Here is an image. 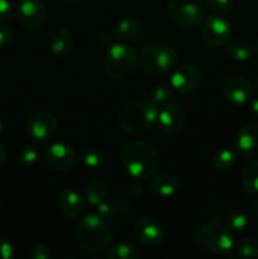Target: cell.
Returning <instances> with one entry per match:
<instances>
[{
    "instance_id": "1",
    "label": "cell",
    "mask_w": 258,
    "mask_h": 259,
    "mask_svg": "<svg viewBox=\"0 0 258 259\" xmlns=\"http://www.w3.org/2000/svg\"><path fill=\"white\" fill-rule=\"evenodd\" d=\"M120 161L133 179L144 181L153 176L159 167V154L142 141H129L120 151Z\"/></svg>"
},
{
    "instance_id": "2",
    "label": "cell",
    "mask_w": 258,
    "mask_h": 259,
    "mask_svg": "<svg viewBox=\"0 0 258 259\" xmlns=\"http://www.w3.org/2000/svg\"><path fill=\"white\" fill-rule=\"evenodd\" d=\"M76 238L81 249L96 254L109 247L113 232L108 222L98 214H89L80 219L76 230Z\"/></svg>"
},
{
    "instance_id": "3",
    "label": "cell",
    "mask_w": 258,
    "mask_h": 259,
    "mask_svg": "<svg viewBox=\"0 0 258 259\" xmlns=\"http://www.w3.org/2000/svg\"><path fill=\"white\" fill-rule=\"evenodd\" d=\"M158 118V108L149 100L136 99L123 105L118 115L120 128L129 134H138L151 128Z\"/></svg>"
},
{
    "instance_id": "4",
    "label": "cell",
    "mask_w": 258,
    "mask_h": 259,
    "mask_svg": "<svg viewBox=\"0 0 258 259\" xmlns=\"http://www.w3.org/2000/svg\"><path fill=\"white\" fill-rule=\"evenodd\" d=\"M139 65L152 76H163L172 72L179 62V55L169 46L149 42L139 52Z\"/></svg>"
},
{
    "instance_id": "5",
    "label": "cell",
    "mask_w": 258,
    "mask_h": 259,
    "mask_svg": "<svg viewBox=\"0 0 258 259\" xmlns=\"http://www.w3.org/2000/svg\"><path fill=\"white\" fill-rule=\"evenodd\" d=\"M137 62L138 56L131 46L125 43H113L106 51L104 70L113 80H123L133 72Z\"/></svg>"
},
{
    "instance_id": "6",
    "label": "cell",
    "mask_w": 258,
    "mask_h": 259,
    "mask_svg": "<svg viewBox=\"0 0 258 259\" xmlns=\"http://www.w3.org/2000/svg\"><path fill=\"white\" fill-rule=\"evenodd\" d=\"M196 239L202 247L219 255H229L235 248L232 230L218 223L200 225L196 232Z\"/></svg>"
},
{
    "instance_id": "7",
    "label": "cell",
    "mask_w": 258,
    "mask_h": 259,
    "mask_svg": "<svg viewBox=\"0 0 258 259\" xmlns=\"http://www.w3.org/2000/svg\"><path fill=\"white\" fill-rule=\"evenodd\" d=\"M167 14L182 29H195L205 19L206 7L202 0H168Z\"/></svg>"
},
{
    "instance_id": "8",
    "label": "cell",
    "mask_w": 258,
    "mask_h": 259,
    "mask_svg": "<svg viewBox=\"0 0 258 259\" xmlns=\"http://www.w3.org/2000/svg\"><path fill=\"white\" fill-rule=\"evenodd\" d=\"M201 34L202 39L209 45L210 47H220L224 46L232 35V25L219 14L210 15L205 18L201 23Z\"/></svg>"
},
{
    "instance_id": "9",
    "label": "cell",
    "mask_w": 258,
    "mask_h": 259,
    "mask_svg": "<svg viewBox=\"0 0 258 259\" xmlns=\"http://www.w3.org/2000/svg\"><path fill=\"white\" fill-rule=\"evenodd\" d=\"M45 161L53 171H70L76 162V152L71 144L65 142H55L46 148Z\"/></svg>"
},
{
    "instance_id": "10",
    "label": "cell",
    "mask_w": 258,
    "mask_h": 259,
    "mask_svg": "<svg viewBox=\"0 0 258 259\" xmlns=\"http://www.w3.org/2000/svg\"><path fill=\"white\" fill-rule=\"evenodd\" d=\"M17 18L24 29L37 30L46 20V5L42 0H20Z\"/></svg>"
},
{
    "instance_id": "11",
    "label": "cell",
    "mask_w": 258,
    "mask_h": 259,
    "mask_svg": "<svg viewBox=\"0 0 258 259\" xmlns=\"http://www.w3.org/2000/svg\"><path fill=\"white\" fill-rule=\"evenodd\" d=\"M252 85L245 78L240 76L228 77L223 83V95L227 103L233 106H244L249 104L253 99Z\"/></svg>"
},
{
    "instance_id": "12",
    "label": "cell",
    "mask_w": 258,
    "mask_h": 259,
    "mask_svg": "<svg viewBox=\"0 0 258 259\" xmlns=\"http://www.w3.org/2000/svg\"><path fill=\"white\" fill-rule=\"evenodd\" d=\"M201 82V72L194 65H182L172 71L169 86L182 95L191 94Z\"/></svg>"
},
{
    "instance_id": "13",
    "label": "cell",
    "mask_w": 258,
    "mask_h": 259,
    "mask_svg": "<svg viewBox=\"0 0 258 259\" xmlns=\"http://www.w3.org/2000/svg\"><path fill=\"white\" fill-rule=\"evenodd\" d=\"M58 128V120L51 113H38L28 120L27 134L32 141H50Z\"/></svg>"
},
{
    "instance_id": "14",
    "label": "cell",
    "mask_w": 258,
    "mask_h": 259,
    "mask_svg": "<svg viewBox=\"0 0 258 259\" xmlns=\"http://www.w3.org/2000/svg\"><path fill=\"white\" fill-rule=\"evenodd\" d=\"M159 128L167 136H177L186 124V111L181 105L168 104L158 111L157 118Z\"/></svg>"
},
{
    "instance_id": "15",
    "label": "cell",
    "mask_w": 258,
    "mask_h": 259,
    "mask_svg": "<svg viewBox=\"0 0 258 259\" xmlns=\"http://www.w3.org/2000/svg\"><path fill=\"white\" fill-rule=\"evenodd\" d=\"M235 147L244 158H258V121H249L240 126L235 136Z\"/></svg>"
},
{
    "instance_id": "16",
    "label": "cell",
    "mask_w": 258,
    "mask_h": 259,
    "mask_svg": "<svg viewBox=\"0 0 258 259\" xmlns=\"http://www.w3.org/2000/svg\"><path fill=\"white\" fill-rule=\"evenodd\" d=\"M134 237L144 245H158L164 238L161 223L151 217H142L133 225Z\"/></svg>"
},
{
    "instance_id": "17",
    "label": "cell",
    "mask_w": 258,
    "mask_h": 259,
    "mask_svg": "<svg viewBox=\"0 0 258 259\" xmlns=\"http://www.w3.org/2000/svg\"><path fill=\"white\" fill-rule=\"evenodd\" d=\"M57 206L65 217L77 218L85 211L86 200L73 189H63L57 196Z\"/></svg>"
},
{
    "instance_id": "18",
    "label": "cell",
    "mask_w": 258,
    "mask_h": 259,
    "mask_svg": "<svg viewBox=\"0 0 258 259\" xmlns=\"http://www.w3.org/2000/svg\"><path fill=\"white\" fill-rule=\"evenodd\" d=\"M149 187L152 192L157 196L161 197H171L179 191L180 181L174 174L169 172H161V174H154L149 181Z\"/></svg>"
},
{
    "instance_id": "19",
    "label": "cell",
    "mask_w": 258,
    "mask_h": 259,
    "mask_svg": "<svg viewBox=\"0 0 258 259\" xmlns=\"http://www.w3.org/2000/svg\"><path fill=\"white\" fill-rule=\"evenodd\" d=\"M51 50L58 57H65L73 47L72 33L66 28H58L51 35Z\"/></svg>"
},
{
    "instance_id": "20",
    "label": "cell",
    "mask_w": 258,
    "mask_h": 259,
    "mask_svg": "<svg viewBox=\"0 0 258 259\" xmlns=\"http://www.w3.org/2000/svg\"><path fill=\"white\" fill-rule=\"evenodd\" d=\"M129 209L128 202L125 200H115V201H103L96 206V214L103 218L105 222H116L118 219L124 218V212Z\"/></svg>"
},
{
    "instance_id": "21",
    "label": "cell",
    "mask_w": 258,
    "mask_h": 259,
    "mask_svg": "<svg viewBox=\"0 0 258 259\" xmlns=\"http://www.w3.org/2000/svg\"><path fill=\"white\" fill-rule=\"evenodd\" d=\"M109 189L105 181L100 179H94L86 185L85 189V200L91 206H98L103 201L108 199Z\"/></svg>"
},
{
    "instance_id": "22",
    "label": "cell",
    "mask_w": 258,
    "mask_h": 259,
    "mask_svg": "<svg viewBox=\"0 0 258 259\" xmlns=\"http://www.w3.org/2000/svg\"><path fill=\"white\" fill-rule=\"evenodd\" d=\"M105 257L108 259H138L141 258V252L132 243L119 242L106 248Z\"/></svg>"
},
{
    "instance_id": "23",
    "label": "cell",
    "mask_w": 258,
    "mask_h": 259,
    "mask_svg": "<svg viewBox=\"0 0 258 259\" xmlns=\"http://www.w3.org/2000/svg\"><path fill=\"white\" fill-rule=\"evenodd\" d=\"M141 32V23L133 17H125L118 22L115 27V37L120 40H132Z\"/></svg>"
},
{
    "instance_id": "24",
    "label": "cell",
    "mask_w": 258,
    "mask_h": 259,
    "mask_svg": "<svg viewBox=\"0 0 258 259\" xmlns=\"http://www.w3.org/2000/svg\"><path fill=\"white\" fill-rule=\"evenodd\" d=\"M242 184L248 195H258V159H252L242 172Z\"/></svg>"
},
{
    "instance_id": "25",
    "label": "cell",
    "mask_w": 258,
    "mask_h": 259,
    "mask_svg": "<svg viewBox=\"0 0 258 259\" xmlns=\"http://www.w3.org/2000/svg\"><path fill=\"white\" fill-rule=\"evenodd\" d=\"M227 55L232 60L238 62H244L248 61L253 55V48L247 40L244 39H234L228 45Z\"/></svg>"
},
{
    "instance_id": "26",
    "label": "cell",
    "mask_w": 258,
    "mask_h": 259,
    "mask_svg": "<svg viewBox=\"0 0 258 259\" xmlns=\"http://www.w3.org/2000/svg\"><path fill=\"white\" fill-rule=\"evenodd\" d=\"M235 163V154L229 148H219L211 157V164L218 171H228Z\"/></svg>"
},
{
    "instance_id": "27",
    "label": "cell",
    "mask_w": 258,
    "mask_h": 259,
    "mask_svg": "<svg viewBox=\"0 0 258 259\" xmlns=\"http://www.w3.org/2000/svg\"><path fill=\"white\" fill-rule=\"evenodd\" d=\"M239 257L245 259L258 258V238L245 237L237 243L234 248Z\"/></svg>"
},
{
    "instance_id": "28",
    "label": "cell",
    "mask_w": 258,
    "mask_h": 259,
    "mask_svg": "<svg viewBox=\"0 0 258 259\" xmlns=\"http://www.w3.org/2000/svg\"><path fill=\"white\" fill-rule=\"evenodd\" d=\"M81 162L88 168H99L105 161V156L98 148H88L81 153Z\"/></svg>"
},
{
    "instance_id": "29",
    "label": "cell",
    "mask_w": 258,
    "mask_h": 259,
    "mask_svg": "<svg viewBox=\"0 0 258 259\" xmlns=\"http://www.w3.org/2000/svg\"><path fill=\"white\" fill-rule=\"evenodd\" d=\"M225 224L232 232H242L248 225V217L242 210H232L227 215Z\"/></svg>"
},
{
    "instance_id": "30",
    "label": "cell",
    "mask_w": 258,
    "mask_h": 259,
    "mask_svg": "<svg viewBox=\"0 0 258 259\" xmlns=\"http://www.w3.org/2000/svg\"><path fill=\"white\" fill-rule=\"evenodd\" d=\"M172 90L169 86L167 85H158L156 88H153L149 93V99L148 100L153 104L154 106L159 108V106H163L164 104H167L171 99Z\"/></svg>"
},
{
    "instance_id": "31",
    "label": "cell",
    "mask_w": 258,
    "mask_h": 259,
    "mask_svg": "<svg viewBox=\"0 0 258 259\" xmlns=\"http://www.w3.org/2000/svg\"><path fill=\"white\" fill-rule=\"evenodd\" d=\"M38 157H39V153H38V149L34 146H24L19 151L18 159H19V163L22 166L32 167L37 163Z\"/></svg>"
},
{
    "instance_id": "32",
    "label": "cell",
    "mask_w": 258,
    "mask_h": 259,
    "mask_svg": "<svg viewBox=\"0 0 258 259\" xmlns=\"http://www.w3.org/2000/svg\"><path fill=\"white\" fill-rule=\"evenodd\" d=\"M210 10L219 15H225L233 10V0H206Z\"/></svg>"
},
{
    "instance_id": "33",
    "label": "cell",
    "mask_w": 258,
    "mask_h": 259,
    "mask_svg": "<svg viewBox=\"0 0 258 259\" xmlns=\"http://www.w3.org/2000/svg\"><path fill=\"white\" fill-rule=\"evenodd\" d=\"M29 257L30 259H52L53 252L48 245L37 244L30 249Z\"/></svg>"
},
{
    "instance_id": "34",
    "label": "cell",
    "mask_w": 258,
    "mask_h": 259,
    "mask_svg": "<svg viewBox=\"0 0 258 259\" xmlns=\"http://www.w3.org/2000/svg\"><path fill=\"white\" fill-rule=\"evenodd\" d=\"M13 29L9 25H0V50H5L13 40Z\"/></svg>"
},
{
    "instance_id": "35",
    "label": "cell",
    "mask_w": 258,
    "mask_h": 259,
    "mask_svg": "<svg viewBox=\"0 0 258 259\" xmlns=\"http://www.w3.org/2000/svg\"><path fill=\"white\" fill-rule=\"evenodd\" d=\"M14 257V247L5 238L0 237V259H12Z\"/></svg>"
},
{
    "instance_id": "36",
    "label": "cell",
    "mask_w": 258,
    "mask_h": 259,
    "mask_svg": "<svg viewBox=\"0 0 258 259\" xmlns=\"http://www.w3.org/2000/svg\"><path fill=\"white\" fill-rule=\"evenodd\" d=\"M12 17V5L9 0H0V24L8 22Z\"/></svg>"
},
{
    "instance_id": "37",
    "label": "cell",
    "mask_w": 258,
    "mask_h": 259,
    "mask_svg": "<svg viewBox=\"0 0 258 259\" xmlns=\"http://www.w3.org/2000/svg\"><path fill=\"white\" fill-rule=\"evenodd\" d=\"M98 38L99 40H100L101 45L108 46V47H110V46L113 45V35H111V33L109 32V30H101V32L99 33Z\"/></svg>"
},
{
    "instance_id": "38",
    "label": "cell",
    "mask_w": 258,
    "mask_h": 259,
    "mask_svg": "<svg viewBox=\"0 0 258 259\" xmlns=\"http://www.w3.org/2000/svg\"><path fill=\"white\" fill-rule=\"evenodd\" d=\"M5 161H7V151H5L4 144L0 142V168L4 166Z\"/></svg>"
},
{
    "instance_id": "39",
    "label": "cell",
    "mask_w": 258,
    "mask_h": 259,
    "mask_svg": "<svg viewBox=\"0 0 258 259\" xmlns=\"http://www.w3.org/2000/svg\"><path fill=\"white\" fill-rule=\"evenodd\" d=\"M250 110H252V114L258 119V98L252 99L250 101Z\"/></svg>"
},
{
    "instance_id": "40",
    "label": "cell",
    "mask_w": 258,
    "mask_h": 259,
    "mask_svg": "<svg viewBox=\"0 0 258 259\" xmlns=\"http://www.w3.org/2000/svg\"><path fill=\"white\" fill-rule=\"evenodd\" d=\"M250 206H252L253 212H254V214L258 217V197H255V199L252 200V202H250Z\"/></svg>"
},
{
    "instance_id": "41",
    "label": "cell",
    "mask_w": 258,
    "mask_h": 259,
    "mask_svg": "<svg viewBox=\"0 0 258 259\" xmlns=\"http://www.w3.org/2000/svg\"><path fill=\"white\" fill-rule=\"evenodd\" d=\"M62 2L67 3V4H78V3L83 2V0H62Z\"/></svg>"
},
{
    "instance_id": "42",
    "label": "cell",
    "mask_w": 258,
    "mask_h": 259,
    "mask_svg": "<svg viewBox=\"0 0 258 259\" xmlns=\"http://www.w3.org/2000/svg\"><path fill=\"white\" fill-rule=\"evenodd\" d=\"M3 129H4V119H3V116L0 115V133L3 132Z\"/></svg>"
},
{
    "instance_id": "43",
    "label": "cell",
    "mask_w": 258,
    "mask_h": 259,
    "mask_svg": "<svg viewBox=\"0 0 258 259\" xmlns=\"http://www.w3.org/2000/svg\"><path fill=\"white\" fill-rule=\"evenodd\" d=\"M254 88H255V90L258 91V75H257V77H255V80H254Z\"/></svg>"
},
{
    "instance_id": "44",
    "label": "cell",
    "mask_w": 258,
    "mask_h": 259,
    "mask_svg": "<svg viewBox=\"0 0 258 259\" xmlns=\"http://www.w3.org/2000/svg\"><path fill=\"white\" fill-rule=\"evenodd\" d=\"M255 50H257V52H258V39H257V42H255Z\"/></svg>"
},
{
    "instance_id": "45",
    "label": "cell",
    "mask_w": 258,
    "mask_h": 259,
    "mask_svg": "<svg viewBox=\"0 0 258 259\" xmlns=\"http://www.w3.org/2000/svg\"><path fill=\"white\" fill-rule=\"evenodd\" d=\"M0 209H2V200H0Z\"/></svg>"
}]
</instances>
